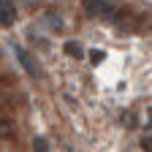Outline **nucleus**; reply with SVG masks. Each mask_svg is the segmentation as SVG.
Masks as SVG:
<instances>
[{
	"label": "nucleus",
	"instance_id": "nucleus-1",
	"mask_svg": "<svg viewBox=\"0 0 152 152\" xmlns=\"http://www.w3.org/2000/svg\"><path fill=\"white\" fill-rule=\"evenodd\" d=\"M84 8L90 16H101V19H109V22H114L117 19V6H111L109 0H84Z\"/></svg>",
	"mask_w": 152,
	"mask_h": 152
},
{
	"label": "nucleus",
	"instance_id": "nucleus-2",
	"mask_svg": "<svg viewBox=\"0 0 152 152\" xmlns=\"http://www.w3.org/2000/svg\"><path fill=\"white\" fill-rule=\"evenodd\" d=\"M14 19H16L14 3H11V0H0V25H3V27H11Z\"/></svg>",
	"mask_w": 152,
	"mask_h": 152
},
{
	"label": "nucleus",
	"instance_id": "nucleus-3",
	"mask_svg": "<svg viewBox=\"0 0 152 152\" xmlns=\"http://www.w3.org/2000/svg\"><path fill=\"white\" fill-rule=\"evenodd\" d=\"M14 52H16V57H19V63L25 65V71H27L30 76H41V68H38V65L33 63V57H30V54H27V52H25L22 46H16Z\"/></svg>",
	"mask_w": 152,
	"mask_h": 152
},
{
	"label": "nucleus",
	"instance_id": "nucleus-4",
	"mask_svg": "<svg viewBox=\"0 0 152 152\" xmlns=\"http://www.w3.org/2000/svg\"><path fill=\"white\" fill-rule=\"evenodd\" d=\"M11 133H14V128H11V122H8V120H3V117H0V141H3V139H11Z\"/></svg>",
	"mask_w": 152,
	"mask_h": 152
},
{
	"label": "nucleus",
	"instance_id": "nucleus-5",
	"mask_svg": "<svg viewBox=\"0 0 152 152\" xmlns=\"http://www.w3.org/2000/svg\"><path fill=\"white\" fill-rule=\"evenodd\" d=\"M65 52H68V54H73V57H82V46H79V44H73V41H71V44H65Z\"/></svg>",
	"mask_w": 152,
	"mask_h": 152
},
{
	"label": "nucleus",
	"instance_id": "nucleus-6",
	"mask_svg": "<svg viewBox=\"0 0 152 152\" xmlns=\"http://www.w3.org/2000/svg\"><path fill=\"white\" fill-rule=\"evenodd\" d=\"M35 152H49V147H46V139H35Z\"/></svg>",
	"mask_w": 152,
	"mask_h": 152
},
{
	"label": "nucleus",
	"instance_id": "nucleus-7",
	"mask_svg": "<svg viewBox=\"0 0 152 152\" xmlns=\"http://www.w3.org/2000/svg\"><path fill=\"white\" fill-rule=\"evenodd\" d=\"M90 60H92L95 65H98V63L103 60V52H101V49H95V52H90Z\"/></svg>",
	"mask_w": 152,
	"mask_h": 152
},
{
	"label": "nucleus",
	"instance_id": "nucleus-8",
	"mask_svg": "<svg viewBox=\"0 0 152 152\" xmlns=\"http://www.w3.org/2000/svg\"><path fill=\"white\" fill-rule=\"evenodd\" d=\"M141 149H144V152H152V139H149V133H147L144 141H141Z\"/></svg>",
	"mask_w": 152,
	"mask_h": 152
}]
</instances>
